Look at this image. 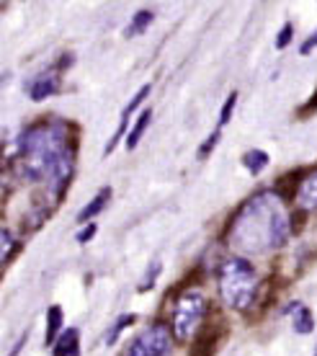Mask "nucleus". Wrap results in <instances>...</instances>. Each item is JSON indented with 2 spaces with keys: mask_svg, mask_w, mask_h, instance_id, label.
I'll return each mask as SVG.
<instances>
[{
  "mask_svg": "<svg viewBox=\"0 0 317 356\" xmlns=\"http://www.w3.org/2000/svg\"><path fill=\"white\" fill-rule=\"evenodd\" d=\"M291 235V217L284 212L282 196L276 191L258 194L247 202L229 222L227 241L240 253L256 256L271 248H282Z\"/></svg>",
  "mask_w": 317,
  "mask_h": 356,
  "instance_id": "nucleus-1",
  "label": "nucleus"
},
{
  "mask_svg": "<svg viewBox=\"0 0 317 356\" xmlns=\"http://www.w3.org/2000/svg\"><path fill=\"white\" fill-rule=\"evenodd\" d=\"M72 145L75 143H67L65 124L60 122H42L29 127L18 137L16 173L24 181H49L52 170Z\"/></svg>",
  "mask_w": 317,
  "mask_h": 356,
  "instance_id": "nucleus-2",
  "label": "nucleus"
},
{
  "mask_svg": "<svg viewBox=\"0 0 317 356\" xmlns=\"http://www.w3.org/2000/svg\"><path fill=\"white\" fill-rule=\"evenodd\" d=\"M217 284H220L222 302L238 312H245L250 305L256 302L258 294V274L245 259L232 256V259L222 261L220 274H217Z\"/></svg>",
  "mask_w": 317,
  "mask_h": 356,
  "instance_id": "nucleus-3",
  "label": "nucleus"
},
{
  "mask_svg": "<svg viewBox=\"0 0 317 356\" xmlns=\"http://www.w3.org/2000/svg\"><path fill=\"white\" fill-rule=\"evenodd\" d=\"M206 312V297L199 292H186L178 297L176 310H173V336L176 341H191L194 333L199 330Z\"/></svg>",
  "mask_w": 317,
  "mask_h": 356,
  "instance_id": "nucleus-4",
  "label": "nucleus"
},
{
  "mask_svg": "<svg viewBox=\"0 0 317 356\" xmlns=\"http://www.w3.org/2000/svg\"><path fill=\"white\" fill-rule=\"evenodd\" d=\"M173 336L165 323H152L150 328L134 341L127 356H170Z\"/></svg>",
  "mask_w": 317,
  "mask_h": 356,
  "instance_id": "nucleus-5",
  "label": "nucleus"
},
{
  "mask_svg": "<svg viewBox=\"0 0 317 356\" xmlns=\"http://www.w3.org/2000/svg\"><path fill=\"white\" fill-rule=\"evenodd\" d=\"M297 204L302 212H315L317 209V168L312 173H307L304 178H300L297 184Z\"/></svg>",
  "mask_w": 317,
  "mask_h": 356,
  "instance_id": "nucleus-6",
  "label": "nucleus"
},
{
  "mask_svg": "<svg viewBox=\"0 0 317 356\" xmlns=\"http://www.w3.org/2000/svg\"><path fill=\"white\" fill-rule=\"evenodd\" d=\"M54 93H60V72H54V70L42 72V75L29 86L31 101H44V98L54 96Z\"/></svg>",
  "mask_w": 317,
  "mask_h": 356,
  "instance_id": "nucleus-7",
  "label": "nucleus"
},
{
  "mask_svg": "<svg viewBox=\"0 0 317 356\" xmlns=\"http://www.w3.org/2000/svg\"><path fill=\"white\" fill-rule=\"evenodd\" d=\"M286 312L291 315V328H294V333H300V336H307V333H312V328H315V321H312V312H309L307 305L291 302L289 307H286Z\"/></svg>",
  "mask_w": 317,
  "mask_h": 356,
  "instance_id": "nucleus-8",
  "label": "nucleus"
},
{
  "mask_svg": "<svg viewBox=\"0 0 317 356\" xmlns=\"http://www.w3.org/2000/svg\"><path fill=\"white\" fill-rule=\"evenodd\" d=\"M108 199H111V186H104L96 196H93V202H88V204L78 212V222L80 225H83V222L90 225V220H93V217H98V214L104 212V207L108 204Z\"/></svg>",
  "mask_w": 317,
  "mask_h": 356,
  "instance_id": "nucleus-9",
  "label": "nucleus"
},
{
  "mask_svg": "<svg viewBox=\"0 0 317 356\" xmlns=\"http://www.w3.org/2000/svg\"><path fill=\"white\" fill-rule=\"evenodd\" d=\"M78 354H80L78 328H67L60 339H57V343H54L52 356H78Z\"/></svg>",
  "mask_w": 317,
  "mask_h": 356,
  "instance_id": "nucleus-10",
  "label": "nucleus"
},
{
  "mask_svg": "<svg viewBox=\"0 0 317 356\" xmlns=\"http://www.w3.org/2000/svg\"><path fill=\"white\" fill-rule=\"evenodd\" d=\"M268 152H263V150H247L245 155H243V165L247 168V173L250 176H261V170L268 165Z\"/></svg>",
  "mask_w": 317,
  "mask_h": 356,
  "instance_id": "nucleus-11",
  "label": "nucleus"
},
{
  "mask_svg": "<svg viewBox=\"0 0 317 356\" xmlns=\"http://www.w3.org/2000/svg\"><path fill=\"white\" fill-rule=\"evenodd\" d=\"M150 122H152V111H150V108H145V111L137 116L132 132H129V137H127V147H129V150H134V147H137V143L142 140V134H145V129L150 127Z\"/></svg>",
  "mask_w": 317,
  "mask_h": 356,
  "instance_id": "nucleus-12",
  "label": "nucleus"
},
{
  "mask_svg": "<svg viewBox=\"0 0 317 356\" xmlns=\"http://www.w3.org/2000/svg\"><path fill=\"white\" fill-rule=\"evenodd\" d=\"M60 328H62V307L60 305H52V307L47 310V343H49V346L57 343Z\"/></svg>",
  "mask_w": 317,
  "mask_h": 356,
  "instance_id": "nucleus-13",
  "label": "nucleus"
},
{
  "mask_svg": "<svg viewBox=\"0 0 317 356\" xmlns=\"http://www.w3.org/2000/svg\"><path fill=\"white\" fill-rule=\"evenodd\" d=\"M152 18H155V13H152V10H137V13H134V18H132V24L127 26V36L142 34V31L152 24Z\"/></svg>",
  "mask_w": 317,
  "mask_h": 356,
  "instance_id": "nucleus-14",
  "label": "nucleus"
},
{
  "mask_svg": "<svg viewBox=\"0 0 317 356\" xmlns=\"http://www.w3.org/2000/svg\"><path fill=\"white\" fill-rule=\"evenodd\" d=\"M134 321H137V315H132V312H127V315H122V318H116V325L108 330V336H106V343H108V346H111V343H116L119 333H122L124 328H129Z\"/></svg>",
  "mask_w": 317,
  "mask_h": 356,
  "instance_id": "nucleus-15",
  "label": "nucleus"
},
{
  "mask_svg": "<svg viewBox=\"0 0 317 356\" xmlns=\"http://www.w3.org/2000/svg\"><path fill=\"white\" fill-rule=\"evenodd\" d=\"M150 90H152V86H150V83H145V86H142V88H140V90H137V96H134V98H132V101H129V104H127V108H124L122 114H124V116H129V114H132L134 108L140 106L142 101H145V98L150 96Z\"/></svg>",
  "mask_w": 317,
  "mask_h": 356,
  "instance_id": "nucleus-16",
  "label": "nucleus"
},
{
  "mask_svg": "<svg viewBox=\"0 0 317 356\" xmlns=\"http://www.w3.org/2000/svg\"><path fill=\"white\" fill-rule=\"evenodd\" d=\"M238 104V93H229L227 101H225V106H222V114H220V127H225L232 119V108Z\"/></svg>",
  "mask_w": 317,
  "mask_h": 356,
  "instance_id": "nucleus-17",
  "label": "nucleus"
},
{
  "mask_svg": "<svg viewBox=\"0 0 317 356\" xmlns=\"http://www.w3.org/2000/svg\"><path fill=\"white\" fill-rule=\"evenodd\" d=\"M217 143H220V129H217V132H211L209 140H204L202 147H199V152H196V158H199V161H204V158L214 150V145H217Z\"/></svg>",
  "mask_w": 317,
  "mask_h": 356,
  "instance_id": "nucleus-18",
  "label": "nucleus"
},
{
  "mask_svg": "<svg viewBox=\"0 0 317 356\" xmlns=\"http://www.w3.org/2000/svg\"><path fill=\"white\" fill-rule=\"evenodd\" d=\"M291 39H294V26L286 24V26L279 31V36H276V49H286V47L291 44Z\"/></svg>",
  "mask_w": 317,
  "mask_h": 356,
  "instance_id": "nucleus-19",
  "label": "nucleus"
},
{
  "mask_svg": "<svg viewBox=\"0 0 317 356\" xmlns=\"http://www.w3.org/2000/svg\"><path fill=\"white\" fill-rule=\"evenodd\" d=\"M0 241H3V253H0V259L8 261L10 250H13V245H16V238L10 235V230H3V232H0Z\"/></svg>",
  "mask_w": 317,
  "mask_h": 356,
  "instance_id": "nucleus-20",
  "label": "nucleus"
},
{
  "mask_svg": "<svg viewBox=\"0 0 317 356\" xmlns=\"http://www.w3.org/2000/svg\"><path fill=\"white\" fill-rule=\"evenodd\" d=\"M96 232H98V227H96L93 222L86 225V230H80V232H78V243H80V245H83V243H90V241H93V235H96Z\"/></svg>",
  "mask_w": 317,
  "mask_h": 356,
  "instance_id": "nucleus-21",
  "label": "nucleus"
},
{
  "mask_svg": "<svg viewBox=\"0 0 317 356\" xmlns=\"http://www.w3.org/2000/svg\"><path fill=\"white\" fill-rule=\"evenodd\" d=\"M160 274V264H152L150 274H147V282H142L140 284V292H147V289H152V284H155V276Z\"/></svg>",
  "mask_w": 317,
  "mask_h": 356,
  "instance_id": "nucleus-22",
  "label": "nucleus"
},
{
  "mask_svg": "<svg viewBox=\"0 0 317 356\" xmlns=\"http://www.w3.org/2000/svg\"><path fill=\"white\" fill-rule=\"evenodd\" d=\"M312 49H317V31L312 36H307V39H304V44H302L300 54H309Z\"/></svg>",
  "mask_w": 317,
  "mask_h": 356,
  "instance_id": "nucleus-23",
  "label": "nucleus"
},
{
  "mask_svg": "<svg viewBox=\"0 0 317 356\" xmlns=\"http://www.w3.org/2000/svg\"><path fill=\"white\" fill-rule=\"evenodd\" d=\"M315 108H317V90H315V98H312V101H307V104H304V106L300 108V114L307 116L309 111H315Z\"/></svg>",
  "mask_w": 317,
  "mask_h": 356,
  "instance_id": "nucleus-24",
  "label": "nucleus"
},
{
  "mask_svg": "<svg viewBox=\"0 0 317 356\" xmlns=\"http://www.w3.org/2000/svg\"><path fill=\"white\" fill-rule=\"evenodd\" d=\"M315 356H317V354H315Z\"/></svg>",
  "mask_w": 317,
  "mask_h": 356,
  "instance_id": "nucleus-25",
  "label": "nucleus"
}]
</instances>
